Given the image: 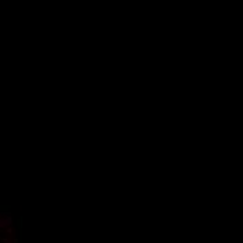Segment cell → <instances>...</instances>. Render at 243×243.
<instances>
[]
</instances>
